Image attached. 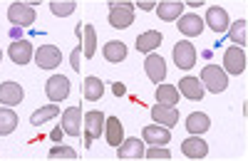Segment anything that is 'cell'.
<instances>
[{
	"label": "cell",
	"mask_w": 248,
	"mask_h": 161,
	"mask_svg": "<svg viewBox=\"0 0 248 161\" xmlns=\"http://www.w3.org/2000/svg\"><path fill=\"white\" fill-rule=\"evenodd\" d=\"M57 114H60V109H57V104L52 102V104H47V107L35 109V112H32V117H30V124H32V127H40V124L50 122V119H55Z\"/></svg>",
	"instance_id": "29"
},
{
	"label": "cell",
	"mask_w": 248,
	"mask_h": 161,
	"mask_svg": "<svg viewBox=\"0 0 248 161\" xmlns=\"http://www.w3.org/2000/svg\"><path fill=\"white\" fill-rule=\"evenodd\" d=\"M223 72L226 74H243L246 72V50L238 45H231L223 52Z\"/></svg>",
	"instance_id": "6"
},
{
	"label": "cell",
	"mask_w": 248,
	"mask_h": 161,
	"mask_svg": "<svg viewBox=\"0 0 248 161\" xmlns=\"http://www.w3.org/2000/svg\"><path fill=\"white\" fill-rule=\"evenodd\" d=\"M17 129V114L13 107H0V136H8Z\"/></svg>",
	"instance_id": "28"
},
{
	"label": "cell",
	"mask_w": 248,
	"mask_h": 161,
	"mask_svg": "<svg viewBox=\"0 0 248 161\" xmlns=\"http://www.w3.org/2000/svg\"><path fill=\"white\" fill-rule=\"evenodd\" d=\"M141 142L144 144H156V146H167L171 142V132L161 124H149L141 129Z\"/></svg>",
	"instance_id": "13"
},
{
	"label": "cell",
	"mask_w": 248,
	"mask_h": 161,
	"mask_svg": "<svg viewBox=\"0 0 248 161\" xmlns=\"http://www.w3.org/2000/svg\"><path fill=\"white\" fill-rule=\"evenodd\" d=\"M70 89H72V85H70V79L65 74H52V77H47V82H45V94L55 104L65 102V99L70 97Z\"/></svg>",
	"instance_id": "3"
},
{
	"label": "cell",
	"mask_w": 248,
	"mask_h": 161,
	"mask_svg": "<svg viewBox=\"0 0 248 161\" xmlns=\"http://www.w3.org/2000/svg\"><path fill=\"white\" fill-rule=\"evenodd\" d=\"M199 79H201L203 89L211 92V94H218V92H223L226 87H229V74H226L223 67H218V65H206L201 70Z\"/></svg>",
	"instance_id": "1"
},
{
	"label": "cell",
	"mask_w": 248,
	"mask_h": 161,
	"mask_svg": "<svg viewBox=\"0 0 248 161\" xmlns=\"http://www.w3.org/2000/svg\"><path fill=\"white\" fill-rule=\"evenodd\" d=\"M246 28H248V23H246L243 17L229 25V30H226V32H229V40H233V45L243 47V45L248 43V40H246Z\"/></svg>",
	"instance_id": "30"
},
{
	"label": "cell",
	"mask_w": 248,
	"mask_h": 161,
	"mask_svg": "<svg viewBox=\"0 0 248 161\" xmlns=\"http://www.w3.org/2000/svg\"><path fill=\"white\" fill-rule=\"evenodd\" d=\"M105 97V82H102L99 77H87L85 79V99L87 102H99V99Z\"/></svg>",
	"instance_id": "27"
},
{
	"label": "cell",
	"mask_w": 248,
	"mask_h": 161,
	"mask_svg": "<svg viewBox=\"0 0 248 161\" xmlns=\"http://www.w3.org/2000/svg\"><path fill=\"white\" fill-rule=\"evenodd\" d=\"M62 136H65V129H62V127H55V129L50 132V139H52L55 144H60V142H62Z\"/></svg>",
	"instance_id": "36"
},
{
	"label": "cell",
	"mask_w": 248,
	"mask_h": 161,
	"mask_svg": "<svg viewBox=\"0 0 248 161\" xmlns=\"http://www.w3.org/2000/svg\"><path fill=\"white\" fill-rule=\"evenodd\" d=\"M32 55H35V50H32V45H30V40H25V37H20V40H13L10 43V47H8V57L13 59L15 65H28V62H32Z\"/></svg>",
	"instance_id": "10"
},
{
	"label": "cell",
	"mask_w": 248,
	"mask_h": 161,
	"mask_svg": "<svg viewBox=\"0 0 248 161\" xmlns=\"http://www.w3.org/2000/svg\"><path fill=\"white\" fill-rule=\"evenodd\" d=\"M109 5H114V3H127V0H107Z\"/></svg>",
	"instance_id": "40"
},
{
	"label": "cell",
	"mask_w": 248,
	"mask_h": 161,
	"mask_svg": "<svg viewBox=\"0 0 248 161\" xmlns=\"http://www.w3.org/2000/svg\"><path fill=\"white\" fill-rule=\"evenodd\" d=\"M127 45L122 43V40H109V43H105V47H102V55H105V59L107 62H112V65H119V62H124L127 59Z\"/></svg>",
	"instance_id": "23"
},
{
	"label": "cell",
	"mask_w": 248,
	"mask_h": 161,
	"mask_svg": "<svg viewBox=\"0 0 248 161\" xmlns=\"http://www.w3.org/2000/svg\"><path fill=\"white\" fill-rule=\"evenodd\" d=\"M105 132V114L102 112H87L82 114V134H85V146L90 149L94 139L102 136Z\"/></svg>",
	"instance_id": "2"
},
{
	"label": "cell",
	"mask_w": 248,
	"mask_h": 161,
	"mask_svg": "<svg viewBox=\"0 0 248 161\" xmlns=\"http://www.w3.org/2000/svg\"><path fill=\"white\" fill-rule=\"evenodd\" d=\"M154 99L159 104H169V107H176L179 104V89L174 85H167V82H159L156 85V94Z\"/></svg>",
	"instance_id": "25"
},
{
	"label": "cell",
	"mask_w": 248,
	"mask_h": 161,
	"mask_svg": "<svg viewBox=\"0 0 248 161\" xmlns=\"http://www.w3.org/2000/svg\"><path fill=\"white\" fill-rule=\"evenodd\" d=\"M0 59H3V50H0Z\"/></svg>",
	"instance_id": "41"
},
{
	"label": "cell",
	"mask_w": 248,
	"mask_h": 161,
	"mask_svg": "<svg viewBox=\"0 0 248 161\" xmlns=\"http://www.w3.org/2000/svg\"><path fill=\"white\" fill-rule=\"evenodd\" d=\"M17 3H28V5H37L40 0H17Z\"/></svg>",
	"instance_id": "39"
},
{
	"label": "cell",
	"mask_w": 248,
	"mask_h": 161,
	"mask_svg": "<svg viewBox=\"0 0 248 161\" xmlns=\"http://www.w3.org/2000/svg\"><path fill=\"white\" fill-rule=\"evenodd\" d=\"M203 23L209 25L216 35H223L226 30H229V25H231V20H229V13H226L223 8H218V5H211L209 10H206V17H203Z\"/></svg>",
	"instance_id": "12"
},
{
	"label": "cell",
	"mask_w": 248,
	"mask_h": 161,
	"mask_svg": "<svg viewBox=\"0 0 248 161\" xmlns=\"http://www.w3.org/2000/svg\"><path fill=\"white\" fill-rule=\"evenodd\" d=\"M70 62H72V70H77V72H79V65H82V45L72 50V55H70Z\"/></svg>",
	"instance_id": "34"
},
{
	"label": "cell",
	"mask_w": 248,
	"mask_h": 161,
	"mask_svg": "<svg viewBox=\"0 0 248 161\" xmlns=\"http://www.w3.org/2000/svg\"><path fill=\"white\" fill-rule=\"evenodd\" d=\"M75 0H50V10H52V15H57V17H67V15H72L75 13Z\"/></svg>",
	"instance_id": "31"
},
{
	"label": "cell",
	"mask_w": 248,
	"mask_h": 161,
	"mask_svg": "<svg viewBox=\"0 0 248 161\" xmlns=\"http://www.w3.org/2000/svg\"><path fill=\"white\" fill-rule=\"evenodd\" d=\"M152 119H154V124H161V127L171 129L174 124H179V109L156 102V104L152 107Z\"/></svg>",
	"instance_id": "16"
},
{
	"label": "cell",
	"mask_w": 248,
	"mask_h": 161,
	"mask_svg": "<svg viewBox=\"0 0 248 161\" xmlns=\"http://www.w3.org/2000/svg\"><path fill=\"white\" fill-rule=\"evenodd\" d=\"M176 89H179V94H184L186 99H191V102H199V99H203V94H206L201 79H199V77H191V74L181 77Z\"/></svg>",
	"instance_id": "14"
},
{
	"label": "cell",
	"mask_w": 248,
	"mask_h": 161,
	"mask_svg": "<svg viewBox=\"0 0 248 161\" xmlns=\"http://www.w3.org/2000/svg\"><path fill=\"white\" fill-rule=\"evenodd\" d=\"M102 134L107 136V144L117 149L124 142V127L119 122V117H105V132Z\"/></svg>",
	"instance_id": "20"
},
{
	"label": "cell",
	"mask_w": 248,
	"mask_h": 161,
	"mask_svg": "<svg viewBox=\"0 0 248 161\" xmlns=\"http://www.w3.org/2000/svg\"><path fill=\"white\" fill-rule=\"evenodd\" d=\"M156 3H159V0H134V5H139V10H144V13L154 10V8H156Z\"/></svg>",
	"instance_id": "35"
},
{
	"label": "cell",
	"mask_w": 248,
	"mask_h": 161,
	"mask_svg": "<svg viewBox=\"0 0 248 161\" xmlns=\"http://www.w3.org/2000/svg\"><path fill=\"white\" fill-rule=\"evenodd\" d=\"M25 99V92L17 82H3L0 85V104L3 107H17Z\"/></svg>",
	"instance_id": "18"
},
{
	"label": "cell",
	"mask_w": 248,
	"mask_h": 161,
	"mask_svg": "<svg viewBox=\"0 0 248 161\" xmlns=\"http://www.w3.org/2000/svg\"><path fill=\"white\" fill-rule=\"evenodd\" d=\"M156 15L159 20H167V23H174V20L184 13V0H161L156 3Z\"/></svg>",
	"instance_id": "22"
},
{
	"label": "cell",
	"mask_w": 248,
	"mask_h": 161,
	"mask_svg": "<svg viewBox=\"0 0 248 161\" xmlns=\"http://www.w3.org/2000/svg\"><path fill=\"white\" fill-rule=\"evenodd\" d=\"M112 92H114L117 97H124V94H127V87H124L122 82H114V85H112Z\"/></svg>",
	"instance_id": "37"
},
{
	"label": "cell",
	"mask_w": 248,
	"mask_h": 161,
	"mask_svg": "<svg viewBox=\"0 0 248 161\" xmlns=\"http://www.w3.org/2000/svg\"><path fill=\"white\" fill-rule=\"evenodd\" d=\"M32 62H35L40 70H55V67H60V62H62V52H60V47H55V45H40V47L35 50V55H32Z\"/></svg>",
	"instance_id": "5"
},
{
	"label": "cell",
	"mask_w": 248,
	"mask_h": 161,
	"mask_svg": "<svg viewBox=\"0 0 248 161\" xmlns=\"http://www.w3.org/2000/svg\"><path fill=\"white\" fill-rule=\"evenodd\" d=\"M176 28H179V32L181 35H186V37H199L201 32H203V28H206V23H203V17H199L196 13H181L176 20Z\"/></svg>",
	"instance_id": "8"
},
{
	"label": "cell",
	"mask_w": 248,
	"mask_h": 161,
	"mask_svg": "<svg viewBox=\"0 0 248 161\" xmlns=\"http://www.w3.org/2000/svg\"><path fill=\"white\" fill-rule=\"evenodd\" d=\"M8 20H10V25H17V28H30L37 15H35V8L28 5V3H13L8 8Z\"/></svg>",
	"instance_id": "7"
},
{
	"label": "cell",
	"mask_w": 248,
	"mask_h": 161,
	"mask_svg": "<svg viewBox=\"0 0 248 161\" xmlns=\"http://www.w3.org/2000/svg\"><path fill=\"white\" fill-rule=\"evenodd\" d=\"M117 156L119 159H127V161L144 159V142H141L139 136H132V139L124 136V142L117 146Z\"/></svg>",
	"instance_id": "17"
},
{
	"label": "cell",
	"mask_w": 248,
	"mask_h": 161,
	"mask_svg": "<svg viewBox=\"0 0 248 161\" xmlns=\"http://www.w3.org/2000/svg\"><path fill=\"white\" fill-rule=\"evenodd\" d=\"M186 129H189V134H206V132L211 129L209 114H203V112H191L189 117H186Z\"/></svg>",
	"instance_id": "24"
},
{
	"label": "cell",
	"mask_w": 248,
	"mask_h": 161,
	"mask_svg": "<svg viewBox=\"0 0 248 161\" xmlns=\"http://www.w3.org/2000/svg\"><path fill=\"white\" fill-rule=\"evenodd\" d=\"M97 52V30L92 25H82V57H94Z\"/></svg>",
	"instance_id": "26"
},
{
	"label": "cell",
	"mask_w": 248,
	"mask_h": 161,
	"mask_svg": "<svg viewBox=\"0 0 248 161\" xmlns=\"http://www.w3.org/2000/svg\"><path fill=\"white\" fill-rule=\"evenodd\" d=\"M134 23V3H114L109 5V25L117 30H127Z\"/></svg>",
	"instance_id": "4"
},
{
	"label": "cell",
	"mask_w": 248,
	"mask_h": 161,
	"mask_svg": "<svg viewBox=\"0 0 248 161\" xmlns=\"http://www.w3.org/2000/svg\"><path fill=\"white\" fill-rule=\"evenodd\" d=\"M144 159H156V161H164V159H171V151H169L167 146L149 144V149H144Z\"/></svg>",
	"instance_id": "33"
},
{
	"label": "cell",
	"mask_w": 248,
	"mask_h": 161,
	"mask_svg": "<svg viewBox=\"0 0 248 161\" xmlns=\"http://www.w3.org/2000/svg\"><path fill=\"white\" fill-rule=\"evenodd\" d=\"M10 37H13V40H20V37H23V28L13 25V28H10Z\"/></svg>",
	"instance_id": "38"
},
{
	"label": "cell",
	"mask_w": 248,
	"mask_h": 161,
	"mask_svg": "<svg viewBox=\"0 0 248 161\" xmlns=\"http://www.w3.org/2000/svg\"><path fill=\"white\" fill-rule=\"evenodd\" d=\"M62 129L70 136H79L82 134V109L79 107H67L62 112Z\"/></svg>",
	"instance_id": "19"
},
{
	"label": "cell",
	"mask_w": 248,
	"mask_h": 161,
	"mask_svg": "<svg viewBox=\"0 0 248 161\" xmlns=\"http://www.w3.org/2000/svg\"><path fill=\"white\" fill-rule=\"evenodd\" d=\"M50 159H77V151L72 149V146H65V144H55L52 149H50V154H47Z\"/></svg>",
	"instance_id": "32"
},
{
	"label": "cell",
	"mask_w": 248,
	"mask_h": 161,
	"mask_svg": "<svg viewBox=\"0 0 248 161\" xmlns=\"http://www.w3.org/2000/svg\"><path fill=\"white\" fill-rule=\"evenodd\" d=\"M181 154L186 159H206V154H209V144L201 139V134H191L189 139L181 142Z\"/></svg>",
	"instance_id": "15"
},
{
	"label": "cell",
	"mask_w": 248,
	"mask_h": 161,
	"mask_svg": "<svg viewBox=\"0 0 248 161\" xmlns=\"http://www.w3.org/2000/svg\"><path fill=\"white\" fill-rule=\"evenodd\" d=\"M144 72H147V77L154 85L164 82V79H167V62H164V57L156 55V52H149L144 57Z\"/></svg>",
	"instance_id": "11"
},
{
	"label": "cell",
	"mask_w": 248,
	"mask_h": 161,
	"mask_svg": "<svg viewBox=\"0 0 248 161\" xmlns=\"http://www.w3.org/2000/svg\"><path fill=\"white\" fill-rule=\"evenodd\" d=\"M164 43V35L159 30H147L137 37V50L141 55H149V52H156V47Z\"/></svg>",
	"instance_id": "21"
},
{
	"label": "cell",
	"mask_w": 248,
	"mask_h": 161,
	"mask_svg": "<svg viewBox=\"0 0 248 161\" xmlns=\"http://www.w3.org/2000/svg\"><path fill=\"white\" fill-rule=\"evenodd\" d=\"M174 62L179 70H191L196 65V47L189 40H179L174 45Z\"/></svg>",
	"instance_id": "9"
}]
</instances>
